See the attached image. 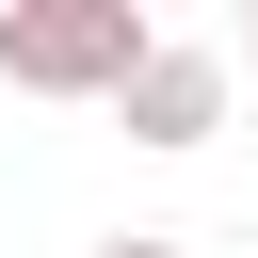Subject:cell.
Segmentation results:
<instances>
[{
	"mask_svg": "<svg viewBox=\"0 0 258 258\" xmlns=\"http://www.w3.org/2000/svg\"><path fill=\"white\" fill-rule=\"evenodd\" d=\"M145 48H161L145 0H0V81L16 97H129Z\"/></svg>",
	"mask_w": 258,
	"mask_h": 258,
	"instance_id": "1",
	"label": "cell"
},
{
	"mask_svg": "<svg viewBox=\"0 0 258 258\" xmlns=\"http://www.w3.org/2000/svg\"><path fill=\"white\" fill-rule=\"evenodd\" d=\"M97 258H194V242H161V226H113V242H97Z\"/></svg>",
	"mask_w": 258,
	"mask_h": 258,
	"instance_id": "3",
	"label": "cell"
},
{
	"mask_svg": "<svg viewBox=\"0 0 258 258\" xmlns=\"http://www.w3.org/2000/svg\"><path fill=\"white\" fill-rule=\"evenodd\" d=\"M242 48H258V32H242Z\"/></svg>",
	"mask_w": 258,
	"mask_h": 258,
	"instance_id": "4",
	"label": "cell"
},
{
	"mask_svg": "<svg viewBox=\"0 0 258 258\" xmlns=\"http://www.w3.org/2000/svg\"><path fill=\"white\" fill-rule=\"evenodd\" d=\"M113 129H129V145H161V161H177V145H210V129H226V48H194V32H161V48L129 64V97H113Z\"/></svg>",
	"mask_w": 258,
	"mask_h": 258,
	"instance_id": "2",
	"label": "cell"
}]
</instances>
